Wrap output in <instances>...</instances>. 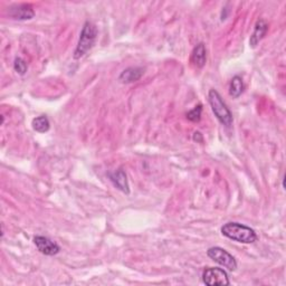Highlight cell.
<instances>
[{"instance_id":"30bf717a","label":"cell","mask_w":286,"mask_h":286,"mask_svg":"<svg viewBox=\"0 0 286 286\" xmlns=\"http://www.w3.org/2000/svg\"><path fill=\"white\" fill-rule=\"evenodd\" d=\"M207 61V52H206V47L204 44H198L197 45L193 53H192V57H190V62L194 65L195 67L197 68H202L205 66Z\"/></svg>"},{"instance_id":"ba28073f","label":"cell","mask_w":286,"mask_h":286,"mask_svg":"<svg viewBox=\"0 0 286 286\" xmlns=\"http://www.w3.org/2000/svg\"><path fill=\"white\" fill-rule=\"evenodd\" d=\"M109 178L111 182L114 184V186L120 190V192L124 193V194H130V186L128 182V178H127V174L122 170L118 169L114 172H109Z\"/></svg>"},{"instance_id":"2e32d148","label":"cell","mask_w":286,"mask_h":286,"mask_svg":"<svg viewBox=\"0 0 286 286\" xmlns=\"http://www.w3.org/2000/svg\"><path fill=\"white\" fill-rule=\"evenodd\" d=\"M194 140L197 142H202V135L200 132H195L194 133Z\"/></svg>"},{"instance_id":"277c9868","label":"cell","mask_w":286,"mask_h":286,"mask_svg":"<svg viewBox=\"0 0 286 286\" xmlns=\"http://www.w3.org/2000/svg\"><path fill=\"white\" fill-rule=\"evenodd\" d=\"M208 257L216 261L217 264L227 268L228 271L234 272L237 268V261L234 256L222 247H210L207 250Z\"/></svg>"},{"instance_id":"7c38bea8","label":"cell","mask_w":286,"mask_h":286,"mask_svg":"<svg viewBox=\"0 0 286 286\" xmlns=\"http://www.w3.org/2000/svg\"><path fill=\"white\" fill-rule=\"evenodd\" d=\"M32 127L36 131V132L45 133L50 130L51 123H50L49 117H47L46 115H40V116L35 117L34 120L32 121Z\"/></svg>"},{"instance_id":"5bb4252c","label":"cell","mask_w":286,"mask_h":286,"mask_svg":"<svg viewBox=\"0 0 286 286\" xmlns=\"http://www.w3.org/2000/svg\"><path fill=\"white\" fill-rule=\"evenodd\" d=\"M14 69L19 75H25L27 69H28V65L25 61H23L22 58L17 57L15 59V63H14Z\"/></svg>"},{"instance_id":"52a82bcc","label":"cell","mask_w":286,"mask_h":286,"mask_svg":"<svg viewBox=\"0 0 286 286\" xmlns=\"http://www.w3.org/2000/svg\"><path fill=\"white\" fill-rule=\"evenodd\" d=\"M9 16L16 20H31L35 17V11L31 5L19 4L11 6L9 8Z\"/></svg>"},{"instance_id":"9a60e30c","label":"cell","mask_w":286,"mask_h":286,"mask_svg":"<svg viewBox=\"0 0 286 286\" xmlns=\"http://www.w3.org/2000/svg\"><path fill=\"white\" fill-rule=\"evenodd\" d=\"M201 112H202V106L201 105L196 106L195 109L187 113V118L192 122H199L201 118Z\"/></svg>"},{"instance_id":"9c48e42d","label":"cell","mask_w":286,"mask_h":286,"mask_svg":"<svg viewBox=\"0 0 286 286\" xmlns=\"http://www.w3.org/2000/svg\"><path fill=\"white\" fill-rule=\"evenodd\" d=\"M145 74V69L142 67H129L124 69L122 73L118 76V81L124 84H129V83L138 82L141 77Z\"/></svg>"},{"instance_id":"6da1fadb","label":"cell","mask_w":286,"mask_h":286,"mask_svg":"<svg viewBox=\"0 0 286 286\" xmlns=\"http://www.w3.org/2000/svg\"><path fill=\"white\" fill-rule=\"evenodd\" d=\"M222 234L231 241L242 244H253L258 240V236L253 228L234 222L225 224L222 227Z\"/></svg>"},{"instance_id":"8fae6325","label":"cell","mask_w":286,"mask_h":286,"mask_svg":"<svg viewBox=\"0 0 286 286\" xmlns=\"http://www.w3.org/2000/svg\"><path fill=\"white\" fill-rule=\"evenodd\" d=\"M268 31V25L267 22L264 19H259L257 20L254 28V32L250 36V39H249V44L252 47H256L259 41L264 38V36L266 35Z\"/></svg>"},{"instance_id":"7a4b0ae2","label":"cell","mask_w":286,"mask_h":286,"mask_svg":"<svg viewBox=\"0 0 286 286\" xmlns=\"http://www.w3.org/2000/svg\"><path fill=\"white\" fill-rule=\"evenodd\" d=\"M98 28L91 21H86L83 25L82 32L80 34L79 43H77L76 49L74 51V59H80L93 49L95 41L98 38Z\"/></svg>"},{"instance_id":"5b68a950","label":"cell","mask_w":286,"mask_h":286,"mask_svg":"<svg viewBox=\"0 0 286 286\" xmlns=\"http://www.w3.org/2000/svg\"><path fill=\"white\" fill-rule=\"evenodd\" d=\"M202 282L208 286H227L230 284L228 274L223 268L208 267L202 272Z\"/></svg>"},{"instance_id":"8992f818","label":"cell","mask_w":286,"mask_h":286,"mask_svg":"<svg viewBox=\"0 0 286 286\" xmlns=\"http://www.w3.org/2000/svg\"><path fill=\"white\" fill-rule=\"evenodd\" d=\"M34 244L39 252L46 256H54L61 252V247L55 242L50 240L49 237L36 236L34 238Z\"/></svg>"},{"instance_id":"3957f363","label":"cell","mask_w":286,"mask_h":286,"mask_svg":"<svg viewBox=\"0 0 286 286\" xmlns=\"http://www.w3.org/2000/svg\"><path fill=\"white\" fill-rule=\"evenodd\" d=\"M208 102H209L212 113L217 117V120L225 127H231L232 122H234V117H232L228 106L226 105L223 98L220 97V94L216 89L212 88L208 93Z\"/></svg>"},{"instance_id":"4fadbf2b","label":"cell","mask_w":286,"mask_h":286,"mask_svg":"<svg viewBox=\"0 0 286 286\" xmlns=\"http://www.w3.org/2000/svg\"><path fill=\"white\" fill-rule=\"evenodd\" d=\"M244 92V83H243V79L241 76H234L230 81L229 84V94L231 95L232 98H240L241 95Z\"/></svg>"}]
</instances>
